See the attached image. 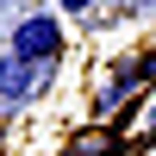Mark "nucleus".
Listing matches in <instances>:
<instances>
[{"mask_svg": "<svg viewBox=\"0 0 156 156\" xmlns=\"http://www.w3.org/2000/svg\"><path fill=\"white\" fill-rule=\"evenodd\" d=\"M6 50L25 62H56L62 56V25L56 12H19V25L6 31Z\"/></svg>", "mask_w": 156, "mask_h": 156, "instance_id": "obj_1", "label": "nucleus"}, {"mask_svg": "<svg viewBox=\"0 0 156 156\" xmlns=\"http://www.w3.org/2000/svg\"><path fill=\"white\" fill-rule=\"evenodd\" d=\"M56 81V62H25V56H0V106H25Z\"/></svg>", "mask_w": 156, "mask_h": 156, "instance_id": "obj_2", "label": "nucleus"}, {"mask_svg": "<svg viewBox=\"0 0 156 156\" xmlns=\"http://www.w3.org/2000/svg\"><path fill=\"white\" fill-rule=\"evenodd\" d=\"M100 0H56V12H75V19H94Z\"/></svg>", "mask_w": 156, "mask_h": 156, "instance_id": "obj_3", "label": "nucleus"}, {"mask_svg": "<svg viewBox=\"0 0 156 156\" xmlns=\"http://www.w3.org/2000/svg\"><path fill=\"white\" fill-rule=\"evenodd\" d=\"M125 6H131V0H125Z\"/></svg>", "mask_w": 156, "mask_h": 156, "instance_id": "obj_4", "label": "nucleus"}]
</instances>
